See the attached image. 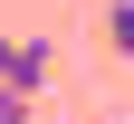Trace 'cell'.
<instances>
[{
    "label": "cell",
    "instance_id": "cell-1",
    "mask_svg": "<svg viewBox=\"0 0 134 124\" xmlns=\"http://www.w3.org/2000/svg\"><path fill=\"white\" fill-rule=\"evenodd\" d=\"M0 86H10V96H38L48 86V48L38 38H0Z\"/></svg>",
    "mask_w": 134,
    "mask_h": 124
},
{
    "label": "cell",
    "instance_id": "cell-2",
    "mask_svg": "<svg viewBox=\"0 0 134 124\" xmlns=\"http://www.w3.org/2000/svg\"><path fill=\"white\" fill-rule=\"evenodd\" d=\"M96 29H105L115 57H134V0H105V19H96Z\"/></svg>",
    "mask_w": 134,
    "mask_h": 124
},
{
    "label": "cell",
    "instance_id": "cell-3",
    "mask_svg": "<svg viewBox=\"0 0 134 124\" xmlns=\"http://www.w3.org/2000/svg\"><path fill=\"white\" fill-rule=\"evenodd\" d=\"M0 124H38V115H29V96H10V86H0Z\"/></svg>",
    "mask_w": 134,
    "mask_h": 124
}]
</instances>
